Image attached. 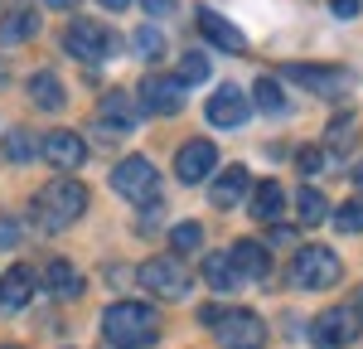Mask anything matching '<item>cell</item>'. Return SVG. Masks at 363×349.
<instances>
[{
  "label": "cell",
  "instance_id": "10",
  "mask_svg": "<svg viewBox=\"0 0 363 349\" xmlns=\"http://www.w3.org/2000/svg\"><path fill=\"white\" fill-rule=\"evenodd\" d=\"M286 78L301 83L315 97H339L349 87V73L344 68H320V63H286Z\"/></svg>",
  "mask_w": 363,
  "mask_h": 349
},
{
  "label": "cell",
  "instance_id": "38",
  "mask_svg": "<svg viewBox=\"0 0 363 349\" xmlns=\"http://www.w3.org/2000/svg\"><path fill=\"white\" fill-rule=\"evenodd\" d=\"M359 316H363V291H359Z\"/></svg>",
  "mask_w": 363,
  "mask_h": 349
},
{
  "label": "cell",
  "instance_id": "26",
  "mask_svg": "<svg viewBox=\"0 0 363 349\" xmlns=\"http://www.w3.org/2000/svg\"><path fill=\"white\" fill-rule=\"evenodd\" d=\"M252 97H257V107L262 112H286V97H281V87H277V78H257V87H252Z\"/></svg>",
  "mask_w": 363,
  "mask_h": 349
},
{
  "label": "cell",
  "instance_id": "9",
  "mask_svg": "<svg viewBox=\"0 0 363 349\" xmlns=\"http://www.w3.org/2000/svg\"><path fill=\"white\" fill-rule=\"evenodd\" d=\"M140 107L155 112V116H174L184 107V83H179V78H165V73L140 78Z\"/></svg>",
  "mask_w": 363,
  "mask_h": 349
},
{
  "label": "cell",
  "instance_id": "14",
  "mask_svg": "<svg viewBox=\"0 0 363 349\" xmlns=\"http://www.w3.org/2000/svg\"><path fill=\"white\" fill-rule=\"evenodd\" d=\"M203 112H208L213 126H242V121L252 116V107H247V97H242L233 83H223L213 97H208V107H203Z\"/></svg>",
  "mask_w": 363,
  "mask_h": 349
},
{
  "label": "cell",
  "instance_id": "8",
  "mask_svg": "<svg viewBox=\"0 0 363 349\" xmlns=\"http://www.w3.org/2000/svg\"><path fill=\"white\" fill-rule=\"evenodd\" d=\"M63 49L73 58H83V63H97V58L112 54V29L97 25V20H73L63 29Z\"/></svg>",
  "mask_w": 363,
  "mask_h": 349
},
{
  "label": "cell",
  "instance_id": "28",
  "mask_svg": "<svg viewBox=\"0 0 363 349\" xmlns=\"http://www.w3.org/2000/svg\"><path fill=\"white\" fill-rule=\"evenodd\" d=\"M339 233H363V194L359 199H349V204H339V214L330 218Z\"/></svg>",
  "mask_w": 363,
  "mask_h": 349
},
{
  "label": "cell",
  "instance_id": "13",
  "mask_svg": "<svg viewBox=\"0 0 363 349\" xmlns=\"http://www.w3.org/2000/svg\"><path fill=\"white\" fill-rule=\"evenodd\" d=\"M34 272H29L25 262H15L5 277H0V316H15V311H25L29 296H34Z\"/></svg>",
  "mask_w": 363,
  "mask_h": 349
},
{
  "label": "cell",
  "instance_id": "7",
  "mask_svg": "<svg viewBox=\"0 0 363 349\" xmlns=\"http://www.w3.org/2000/svg\"><path fill=\"white\" fill-rule=\"evenodd\" d=\"M136 277H140V287L150 296H160V301H184L194 291V277H189V267L179 257H150Z\"/></svg>",
  "mask_w": 363,
  "mask_h": 349
},
{
  "label": "cell",
  "instance_id": "15",
  "mask_svg": "<svg viewBox=\"0 0 363 349\" xmlns=\"http://www.w3.org/2000/svg\"><path fill=\"white\" fill-rule=\"evenodd\" d=\"M97 121H102V126H112V131H136L140 102H131V92L112 87V92L102 97V107H97Z\"/></svg>",
  "mask_w": 363,
  "mask_h": 349
},
{
  "label": "cell",
  "instance_id": "34",
  "mask_svg": "<svg viewBox=\"0 0 363 349\" xmlns=\"http://www.w3.org/2000/svg\"><path fill=\"white\" fill-rule=\"evenodd\" d=\"M5 243H15V223H0V248Z\"/></svg>",
  "mask_w": 363,
  "mask_h": 349
},
{
  "label": "cell",
  "instance_id": "22",
  "mask_svg": "<svg viewBox=\"0 0 363 349\" xmlns=\"http://www.w3.org/2000/svg\"><path fill=\"white\" fill-rule=\"evenodd\" d=\"M29 102L44 107V112H58L63 107V83H58L54 73H34L29 78Z\"/></svg>",
  "mask_w": 363,
  "mask_h": 349
},
{
  "label": "cell",
  "instance_id": "16",
  "mask_svg": "<svg viewBox=\"0 0 363 349\" xmlns=\"http://www.w3.org/2000/svg\"><path fill=\"white\" fill-rule=\"evenodd\" d=\"M199 29L218 44V49H228V54H247V39H242V29L233 25V20H223L218 10H199Z\"/></svg>",
  "mask_w": 363,
  "mask_h": 349
},
{
  "label": "cell",
  "instance_id": "17",
  "mask_svg": "<svg viewBox=\"0 0 363 349\" xmlns=\"http://www.w3.org/2000/svg\"><path fill=\"white\" fill-rule=\"evenodd\" d=\"M228 257H233V267H238L242 277H252V282H262V277L272 272V253H267V248H262L257 238H238Z\"/></svg>",
  "mask_w": 363,
  "mask_h": 349
},
{
  "label": "cell",
  "instance_id": "33",
  "mask_svg": "<svg viewBox=\"0 0 363 349\" xmlns=\"http://www.w3.org/2000/svg\"><path fill=\"white\" fill-rule=\"evenodd\" d=\"M145 5V15H169L174 10V0H140Z\"/></svg>",
  "mask_w": 363,
  "mask_h": 349
},
{
  "label": "cell",
  "instance_id": "23",
  "mask_svg": "<svg viewBox=\"0 0 363 349\" xmlns=\"http://www.w3.org/2000/svg\"><path fill=\"white\" fill-rule=\"evenodd\" d=\"M203 282L213 291H233L238 282H242V272L233 267V257H223V253H213V257H203Z\"/></svg>",
  "mask_w": 363,
  "mask_h": 349
},
{
  "label": "cell",
  "instance_id": "19",
  "mask_svg": "<svg viewBox=\"0 0 363 349\" xmlns=\"http://www.w3.org/2000/svg\"><path fill=\"white\" fill-rule=\"evenodd\" d=\"M242 189H247V170H242V165H228V170L213 179L208 199H213V209H233V204L242 199Z\"/></svg>",
  "mask_w": 363,
  "mask_h": 349
},
{
  "label": "cell",
  "instance_id": "2",
  "mask_svg": "<svg viewBox=\"0 0 363 349\" xmlns=\"http://www.w3.org/2000/svg\"><path fill=\"white\" fill-rule=\"evenodd\" d=\"M87 214V189L78 179H49L39 194H34V218H39V228H68L73 218H83Z\"/></svg>",
  "mask_w": 363,
  "mask_h": 349
},
{
  "label": "cell",
  "instance_id": "29",
  "mask_svg": "<svg viewBox=\"0 0 363 349\" xmlns=\"http://www.w3.org/2000/svg\"><path fill=\"white\" fill-rule=\"evenodd\" d=\"M136 54L140 58H160V54H165V39H160V29H155V25H140L136 29Z\"/></svg>",
  "mask_w": 363,
  "mask_h": 349
},
{
  "label": "cell",
  "instance_id": "27",
  "mask_svg": "<svg viewBox=\"0 0 363 349\" xmlns=\"http://www.w3.org/2000/svg\"><path fill=\"white\" fill-rule=\"evenodd\" d=\"M169 248H174V253H199V248H203V228H199V223H174V228H169Z\"/></svg>",
  "mask_w": 363,
  "mask_h": 349
},
{
  "label": "cell",
  "instance_id": "18",
  "mask_svg": "<svg viewBox=\"0 0 363 349\" xmlns=\"http://www.w3.org/2000/svg\"><path fill=\"white\" fill-rule=\"evenodd\" d=\"M39 282H44V291H49V296H63V301L83 291V277H78V272H73L63 257H49V262H44V277H39Z\"/></svg>",
  "mask_w": 363,
  "mask_h": 349
},
{
  "label": "cell",
  "instance_id": "20",
  "mask_svg": "<svg viewBox=\"0 0 363 349\" xmlns=\"http://www.w3.org/2000/svg\"><path fill=\"white\" fill-rule=\"evenodd\" d=\"M281 209H286V194H281L277 179H262L257 184V194H252V218H262V223H277Z\"/></svg>",
  "mask_w": 363,
  "mask_h": 349
},
{
  "label": "cell",
  "instance_id": "30",
  "mask_svg": "<svg viewBox=\"0 0 363 349\" xmlns=\"http://www.w3.org/2000/svg\"><path fill=\"white\" fill-rule=\"evenodd\" d=\"M174 78H179L184 87L203 83V78H208V58H203V54H184V63H179V73H174Z\"/></svg>",
  "mask_w": 363,
  "mask_h": 349
},
{
  "label": "cell",
  "instance_id": "35",
  "mask_svg": "<svg viewBox=\"0 0 363 349\" xmlns=\"http://www.w3.org/2000/svg\"><path fill=\"white\" fill-rule=\"evenodd\" d=\"M97 5H107V10H112V15H121V10H126V5H131V0H97Z\"/></svg>",
  "mask_w": 363,
  "mask_h": 349
},
{
  "label": "cell",
  "instance_id": "6",
  "mask_svg": "<svg viewBox=\"0 0 363 349\" xmlns=\"http://www.w3.org/2000/svg\"><path fill=\"white\" fill-rule=\"evenodd\" d=\"M203 320L218 330L223 349H262V340H267V325L257 311H203Z\"/></svg>",
  "mask_w": 363,
  "mask_h": 349
},
{
  "label": "cell",
  "instance_id": "12",
  "mask_svg": "<svg viewBox=\"0 0 363 349\" xmlns=\"http://www.w3.org/2000/svg\"><path fill=\"white\" fill-rule=\"evenodd\" d=\"M44 160H49L54 170H63V174L78 170V165L87 160L83 136H78V131H63V126H58V131H49V136H44Z\"/></svg>",
  "mask_w": 363,
  "mask_h": 349
},
{
  "label": "cell",
  "instance_id": "39",
  "mask_svg": "<svg viewBox=\"0 0 363 349\" xmlns=\"http://www.w3.org/2000/svg\"><path fill=\"white\" fill-rule=\"evenodd\" d=\"M0 349H15V345H0Z\"/></svg>",
  "mask_w": 363,
  "mask_h": 349
},
{
  "label": "cell",
  "instance_id": "5",
  "mask_svg": "<svg viewBox=\"0 0 363 349\" xmlns=\"http://www.w3.org/2000/svg\"><path fill=\"white\" fill-rule=\"evenodd\" d=\"M363 330V316L359 306H330V311H320V316L310 320V345L315 349H344L354 345Z\"/></svg>",
  "mask_w": 363,
  "mask_h": 349
},
{
  "label": "cell",
  "instance_id": "21",
  "mask_svg": "<svg viewBox=\"0 0 363 349\" xmlns=\"http://www.w3.org/2000/svg\"><path fill=\"white\" fill-rule=\"evenodd\" d=\"M39 34V15L34 10H10L5 20H0V44H25Z\"/></svg>",
  "mask_w": 363,
  "mask_h": 349
},
{
  "label": "cell",
  "instance_id": "32",
  "mask_svg": "<svg viewBox=\"0 0 363 349\" xmlns=\"http://www.w3.org/2000/svg\"><path fill=\"white\" fill-rule=\"evenodd\" d=\"M330 10L349 20V15H359V10H363V0H330Z\"/></svg>",
  "mask_w": 363,
  "mask_h": 349
},
{
  "label": "cell",
  "instance_id": "37",
  "mask_svg": "<svg viewBox=\"0 0 363 349\" xmlns=\"http://www.w3.org/2000/svg\"><path fill=\"white\" fill-rule=\"evenodd\" d=\"M354 179H359V184H363V160H359V170H354Z\"/></svg>",
  "mask_w": 363,
  "mask_h": 349
},
{
  "label": "cell",
  "instance_id": "4",
  "mask_svg": "<svg viewBox=\"0 0 363 349\" xmlns=\"http://www.w3.org/2000/svg\"><path fill=\"white\" fill-rule=\"evenodd\" d=\"M112 189L121 199L145 209V204L160 199V174H155V165L145 155H126V160H116V170H112Z\"/></svg>",
  "mask_w": 363,
  "mask_h": 349
},
{
  "label": "cell",
  "instance_id": "36",
  "mask_svg": "<svg viewBox=\"0 0 363 349\" xmlns=\"http://www.w3.org/2000/svg\"><path fill=\"white\" fill-rule=\"evenodd\" d=\"M44 5H54V10H73L78 0H44Z\"/></svg>",
  "mask_w": 363,
  "mask_h": 349
},
{
  "label": "cell",
  "instance_id": "11",
  "mask_svg": "<svg viewBox=\"0 0 363 349\" xmlns=\"http://www.w3.org/2000/svg\"><path fill=\"white\" fill-rule=\"evenodd\" d=\"M213 165H218V145L213 141H184L179 145V155H174V174L184 179V184H199V179H208L213 174Z\"/></svg>",
  "mask_w": 363,
  "mask_h": 349
},
{
  "label": "cell",
  "instance_id": "3",
  "mask_svg": "<svg viewBox=\"0 0 363 349\" xmlns=\"http://www.w3.org/2000/svg\"><path fill=\"white\" fill-rule=\"evenodd\" d=\"M344 277V262H339L335 248H320V243H310V248H301L296 253V262H291V282L306 291H330Z\"/></svg>",
  "mask_w": 363,
  "mask_h": 349
},
{
  "label": "cell",
  "instance_id": "25",
  "mask_svg": "<svg viewBox=\"0 0 363 349\" xmlns=\"http://www.w3.org/2000/svg\"><path fill=\"white\" fill-rule=\"evenodd\" d=\"M5 155H10V160H34V155H44V145H34V136H29L25 126H15V131L5 136Z\"/></svg>",
  "mask_w": 363,
  "mask_h": 349
},
{
  "label": "cell",
  "instance_id": "31",
  "mask_svg": "<svg viewBox=\"0 0 363 349\" xmlns=\"http://www.w3.org/2000/svg\"><path fill=\"white\" fill-rule=\"evenodd\" d=\"M320 165H325V150H301V170L306 174H315Z\"/></svg>",
  "mask_w": 363,
  "mask_h": 349
},
{
  "label": "cell",
  "instance_id": "1",
  "mask_svg": "<svg viewBox=\"0 0 363 349\" xmlns=\"http://www.w3.org/2000/svg\"><path fill=\"white\" fill-rule=\"evenodd\" d=\"M102 340L112 349H145L160 340V316L145 301H116L102 316Z\"/></svg>",
  "mask_w": 363,
  "mask_h": 349
},
{
  "label": "cell",
  "instance_id": "24",
  "mask_svg": "<svg viewBox=\"0 0 363 349\" xmlns=\"http://www.w3.org/2000/svg\"><path fill=\"white\" fill-rule=\"evenodd\" d=\"M296 214H301V223H306V228H315V223H325V218H330V199H325V194H320V189H296Z\"/></svg>",
  "mask_w": 363,
  "mask_h": 349
}]
</instances>
